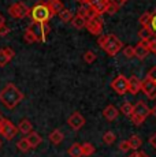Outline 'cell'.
<instances>
[{
	"label": "cell",
	"instance_id": "cell-11",
	"mask_svg": "<svg viewBox=\"0 0 156 157\" xmlns=\"http://www.w3.org/2000/svg\"><path fill=\"white\" fill-rule=\"evenodd\" d=\"M67 124L70 126L73 130L77 131V130L84 127V124H85V117H84L82 113H80V112H73L70 116H68Z\"/></svg>",
	"mask_w": 156,
	"mask_h": 157
},
{
	"label": "cell",
	"instance_id": "cell-14",
	"mask_svg": "<svg viewBox=\"0 0 156 157\" xmlns=\"http://www.w3.org/2000/svg\"><path fill=\"white\" fill-rule=\"evenodd\" d=\"M140 90H141V79H138L136 75H131L130 78H127V92L134 96Z\"/></svg>",
	"mask_w": 156,
	"mask_h": 157
},
{
	"label": "cell",
	"instance_id": "cell-6",
	"mask_svg": "<svg viewBox=\"0 0 156 157\" xmlns=\"http://www.w3.org/2000/svg\"><path fill=\"white\" fill-rule=\"evenodd\" d=\"M28 29L32 30V33L37 37L38 41H44V38L47 37V34L51 32V26H49V23L48 22H44V23L33 22Z\"/></svg>",
	"mask_w": 156,
	"mask_h": 157
},
{
	"label": "cell",
	"instance_id": "cell-45",
	"mask_svg": "<svg viewBox=\"0 0 156 157\" xmlns=\"http://www.w3.org/2000/svg\"><path fill=\"white\" fill-rule=\"evenodd\" d=\"M2 145H3V144H2V140H0V147H2Z\"/></svg>",
	"mask_w": 156,
	"mask_h": 157
},
{
	"label": "cell",
	"instance_id": "cell-10",
	"mask_svg": "<svg viewBox=\"0 0 156 157\" xmlns=\"http://www.w3.org/2000/svg\"><path fill=\"white\" fill-rule=\"evenodd\" d=\"M141 90L148 97V100H155L156 98V83L152 82V81L146 79V78L144 81H141Z\"/></svg>",
	"mask_w": 156,
	"mask_h": 157
},
{
	"label": "cell",
	"instance_id": "cell-23",
	"mask_svg": "<svg viewBox=\"0 0 156 157\" xmlns=\"http://www.w3.org/2000/svg\"><path fill=\"white\" fill-rule=\"evenodd\" d=\"M63 138H64V135H63V132L60 131V130H58V128L53 130V131L49 134V141L53 145H59L63 141Z\"/></svg>",
	"mask_w": 156,
	"mask_h": 157
},
{
	"label": "cell",
	"instance_id": "cell-3",
	"mask_svg": "<svg viewBox=\"0 0 156 157\" xmlns=\"http://www.w3.org/2000/svg\"><path fill=\"white\" fill-rule=\"evenodd\" d=\"M149 115H151V109L148 108V105L144 101H137V104L133 105V112H131L130 117L134 124L140 126Z\"/></svg>",
	"mask_w": 156,
	"mask_h": 157
},
{
	"label": "cell",
	"instance_id": "cell-18",
	"mask_svg": "<svg viewBox=\"0 0 156 157\" xmlns=\"http://www.w3.org/2000/svg\"><path fill=\"white\" fill-rule=\"evenodd\" d=\"M149 53V49L146 45H144L142 43H138L134 47V56H137L138 59H145Z\"/></svg>",
	"mask_w": 156,
	"mask_h": 157
},
{
	"label": "cell",
	"instance_id": "cell-33",
	"mask_svg": "<svg viewBox=\"0 0 156 157\" xmlns=\"http://www.w3.org/2000/svg\"><path fill=\"white\" fill-rule=\"evenodd\" d=\"M96 53L93 52V51H86L85 53H84V60H85L88 64H92V63L96 60Z\"/></svg>",
	"mask_w": 156,
	"mask_h": 157
},
{
	"label": "cell",
	"instance_id": "cell-8",
	"mask_svg": "<svg viewBox=\"0 0 156 157\" xmlns=\"http://www.w3.org/2000/svg\"><path fill=\"white\" fill-rule=\"evenodd\" d=\"M111 87L115 90L116 94H119V96L126 94V93H127V78L122 74L118 75V77L111 82Z\"/></svg>",
	"mask_w": 156,
	"mask_h": 157
},
{
	"label": "cell",
	"instance_id": "cell-12",
	"mask_svg": "<svg viewBox=\"0 0 156 157\" xmlns=\"http://www.w3.org/2000/svg\"><path fill=\"white\" fill-rule=\"evenodd\" d=\"M14 56H15V52L13 48H2L0 49V67H4L6 64H8Z\"/></svg>",
	"mask_w": 156,
	"mask_h": 157
},
{
	"label": "cell",
	"instance_id": "cell-36",
	"mask_svg": "<svg viewBox=\"0 0 156 157\" xmlns=\"http://www.w3.org/2000/svg\"><path fill=\"white\" fill-rule=\"evenodd\" d=\"M149 29L152 30V33H154V36H156V10H155V13H152L151 23H149Z\"/></svg>",
	"mask_w": 156,
	"mask_h": 157
},
{
	"label": "cell",
	"instance_id": "cell-37",
	"mask_svg": "<svg viewBox=\"0 0 156 157\" xmlns=\"http://www.w3.org/2000/svg\"><path fill=\"white\" fill-rule=\"evenodd\" d=\"M146 79H149V81H152V82L156 83V66L152 67L151 70L148 71V74H146Z\"/></svg>",
	"mask_w": 156,
	"mask_h": 157
},
{
	"label": "cell",
	"instance_id": "cell-35",
	"mask_svg": "<svg viewBox=\"0 0 156 157\" xmlns=\"http://www.w3.org/2000/svg\"><path fill=\"white\" fill-rule=\"evenodd\" d=\"M123 55H125V57H134V47H131V45H127V47H125L123 48Z\"/></svg>",
	"mask_w": 156,
	"mask_h": 157
},
{
	"label": "cell",
	"instance_id": "cell-17",
	"mask_svg": "<svg viewBox=\"0 0 156 157\" xmlns=\"http://www.w3.org/2000/svg\"><path fill=\"white\" fill-rule=\"evenodd\" d=\"M26 141L29 142V145H30V147H37L38 145L41 144L43 138H41V135L38 134V132L32 131V132H29V134H28V137H26Z\"/></svg>",
	"mask_w": 156,
	"mask_h": 157
},
{
	"label": "cell",
	"instance_id": "cell-34",
	"mask_svg": "<svg viewBox=\"0 0 156 157\" xmlns=\"http://www.w3.org/2000/svg\"><path fill=\"white\" fill-rule=\"evenodd\" d=\"M141 43L148 47L149 52H154L156 55V38H155V40H151V41H141Z\"/></svg>",
	"mask_w": 156,
	"mask_h": 157
},
{
	"label": "cell",
	"instance_id": "cell-26",
	"mask_svg": "<svg viewBox=\"0 0 156 157\" xmlns=\"http://www.w3.org/2000/svg\"><path fill=\"white\" fill-rule=\"evenodd\" d=\"M81 150H82V156L89 157L95 153V146L89 142H85V144L81 145Z\"/></svg>",
	"mask_w": 156,
	"mask_h": 157
},
{
	"label": "cell",
	"instance_id": "cell-41",
	"mask_svg": "<svg viewBox=\"0 0 156 157\" xmlns=\"http://www.w3.org/2000/svg\"><path fill=\"white\" fill-rule=\"evenodd\" d=\"M118 10H119V8L114 7L112 4H110V3H108V7H107L106 13H107V14H111V15H112V14H115V13H116V11H118Z\"/></svg>",
	"mask_w": 156,
	"mask_h": 157
},
{
	"label": "cell",
	"instance_id": "cell-9",
	"mask_svg": "<svg viewBox=\"0 0 156 157\" xmlns=\"http://www.w3.org/2000/svg\"><path fill=\"white\" fill-rule=\"evenodd\" d=\"M85 28L88 29V32L91 33V34L99 36V34H101V32H103V22H101V19L99 17H96L93 19L86 21Z\"/></svg>",
	"mask_w": 156,
	"mask_h": 157
},
{
	"label": "cell",
	"instance_id": "cell-2",
	"mask_svg": "<svg viewBox=\"0 0 156 157\" xmlns=\"http://www.w3.org/2000/svg\"><path fill=\"white\" fill-rule=\"evenodd\" d=\"M30 18L33 19V22H37V23H44V22H48L51 18L53 17L52 11L49 10V7L47 6V3L41 2V3H37L36 6H33L30 8Z\"/></svg>",
	"mask_w": 156,
	"mask_h": 157
},
{
	"label": "cell",
	"instance_id": "cell-43",
	"mask_svg": "<svg viewBox=\"0 0 156 157\" xmlns=\"http://www.w3.org/2000/svg\"><path fill=\"white\" fill-rule=\"evenodd\" d=\"M151 115H152V116H155V119H156V105L151 109Z\"/></svg>",
	"mask_w": 156,
	"mask_h": 157
},
{
	"label": "cell",
	"instance_id": "cell-29",
	"mask_svg": "<svg viewBox=\"0 0 156 157\" xmlns=\"http://www.w3.org/2000/svg\"><path fill=\"white\" fill-rule=\"evenodd\" d=\"M115 140H116V135L112 131H106L103 134V142L106 145H112L115 142Z\"/></svg>",
	"mask_w": 156,
	"mask_h": 157
},
{
	"label": "cell",
	"instance_id": "cell-25",
	"mask_svg": "<svg viewBox=\"0 0 156 157\" xmlns=\"http://www.w3.org/2000/svg\"><path fill=\"white\" fill-rule=\"evenodd\" d=\"M67 153L70 157H82V150H81L80 144H73L67 149Z\"/></svg>",
	"mask_w": 156,
	"mask_h": 157
},
{
	"label": "cell",
	"instance_id": "cell-30",
	"mask_svg": "<svg viewBox=\"0 0 156 157\" xmlns=\"http://www.w3.org/2000/svg\"><path fill=\"white\" fill-rule=\"evenodd\" d=\"M151 18H152V13H144L140 17V23H141V26L142 28H146V26H149V23H151Z\"/></svg>",
	"mask_w": 156,
	"mask_h": 157
},
{
	"label": "cell",
	"instance_id": "cell-22",
	"mask_svg": "<svg viewBox=\"0 0 156 157\" xmlns=\"http://www.w3.org/2000/svg\"><path fill=\"white\" fill-rule=\"evenodd\" d=\"M138 37H140L141 41H151L152 38H154V33H152V30L149 29V26H146V28L140 29Z\"/></svg>",
	"mask_w": 156,
	"mask_h": 157
},
{
	"label": "cell",
	"instance_id": "cell-42",
	"mask_svg": "<svg viewBox=\"0 0 156 157\" xmlns=\"http://www.w3.org/2000/svg\"><path fill=\"white\" fill-rule=\"evenodd\" d=\"M149 144H151L152 147H154V149L156 150V132H155L154 135H152L151 138H149Z\"/></svg>",
	"mask_w": 156,
	"mask_h": 157
},
{
	"label": "cell",
	"instance_id": "cell-19",
	"mask_svg": "<svg viewBox=\"0 0 156 157\" xmlns=\"http://www.w3.org/2000/svg\"><path fill=\"white\" fill-rule=\"evenodd\" d=\"M45 3H47L48 7H49V10L52 11L53 15L59 14L63 8H64V6H63V3L60 2V0H48V2H45Z\"/></svg>",
	"mask_w": 156,
	"mask_h": 157
},
{
	"label": "cell",
	"instance_id": "cell-15",
	"mask_svg": "<svg viewBox=\"0 0 156 157\" xmlns=\"http://www.w3.org/2000/svg\"><path fill=\"white\" fill-rule=\"evenodd\" d=\"M77 15H80V17L85 18L86 21L93 19V18L99 17V15L93 11V8H92L89 4H81V7L78 8V14H77Z\"/></svg>",
	"mask_w": 156,
	"mask_h": 157
},
{
	"label": "cell",
	"instance_id": "cell-5",
	"mask_svg": "<svg viewBox=\"0 0 156 157\" xmlns=\"http://www.w3.org/2000/svg\"><path fill=\"white\" fill-rule=\"evenodd\" d=\"M29 13H30V8L22 2H17L8 7V14L15 19H23L28 17Z\"/></svg>",
	"mask_w": 156,
	"mask_h": 157
},
{
	"label": "cell",
	"instance_id": "cell-40",
	"mask_svg": "<svg viewBox=\"0 0 156 157\" xmlns=\"http://www.w3.org/2000/svg\"><path fill=\"white\" fill-rule=\"evenodd\" d=\"M129 157H148V156H146V153L142 152V150H134Z\"/></svg>",
	"mask_w": 156,
	"mask_h": 157
},
{
	"label": "cell",
	"instance_id": "cell-7",
	"mask_svg": "<svg viewBox=\"0 0 156 157\" xmlns=\"http://www.w3.org/2000/svg\"><path fill=\"white\" fill-rule=\"evenodd\" d=\"M18 134V128L17 126L14 124L13 122H10L8 119H3L2 123V131H0V135L4 137L7 141H11L13 138H15Z\"/></svg>",
	"mask_w": 156,
	"mask_h": 157
},
{
	"label": "cell",
	"instance_id": "cell-16",
	"mask_svg": "<svg viewBox=\"0 0 156 157\" xmlns=\"http://www.w3.org/2000/svg\"><path fill=\"white\" fill-rule=\"evenodd\" d=\"M118 115H119V111L116 109L114 105H107V107L104 108V111H103V116L106 117L108 122L115 120L116 117H118Z\"/></svg>",
	"mask_w": 156,
	"mask_h": 157
},
{
	"label": "cell",
	"instance_id": "cell-32",
	"mask_svg": "<svg viewBox=\"0 0 156 157\" xmlns=\"http://www.w3.org/2000/svg\"><path fill=\"white\" fill-rule=\"evenodd\" d=\"M121 112L123 115H126V116H130L131 112H133V104L129 101L123 102V104L121 105Z\"/></svg>",
	"mask_w": 156,
	"mask_h": 157
},
{
	"label": "cell",
	"instance_id": "cell-31",
	"mask_svg": "<svg viewBox=\"0 0 156 157\" xmlns=\"http://www.w3.org/2000/svg\"><path fill=\"white\" fill-rule=\"evenodd\" d=\"M23 40H25L28 44H33V43H37L38 41L37 37H36V36L32 33V30H29V29H26L25 33H23Z\"/></svg>",
	"mask_w": 156,
	"mask_h": 157
},
{
	"label": "cell",
	"instance_id": "cell-24",
	"mask_svg": "<svg viewBox=\"0 0 156 157\" xmlns=\"http://www.w3.org/2000/svg\"><path fill=\"white\" fill-rule=\"evenodd\" d=\"M71 25H73L77 30H81V29L85 28L86 19L82 17H80V15H76V17H73V19H71Z\"/></svg>",
	"mask_w": 156,
	"mask_h": 157
},
{
	"label": "cell",
	"instance_id": "cell-38",
	"mask_svg": "<svg viewBox=\"0 0 156 157\" xmlns=\"http://www.w3.org/2000/svg\"><path fill=\"white\" fill-rule=\"evenodd\" d=\"M119 150H121V152H123V153H126V152H129V150H130V146H129L127 141H122V142L119 144Z\"/></svg>",
	"mask_w": 156,
	"mask_h": 157
},
{
	"label": "cell",
	"instance_id": "cell-21",
	"mask_svg": "<svg viewBox=\"0 0 156 157\" xmlns=\"http://www.w3.org/2000/svg\"><path fill=\"white\" fill-rule=\"evenodd\" d=\"M129 146H130V150H138L142 145V140H141L140 135H131L127 140Z\"/></svg>",
	"mask_w": 156,
	"mask_h": 157
},
{
	"label": "cell",
	"instance_id": "cell-39",
	"mask_svg": "<svg viewBox=\"0 0 156 157\" xmlns=\"http://www.w3.org/2000/svg\"><path fill=\"white\" fill-rule=\"evenodd\" d=\"M125 2L126 0H108L110 4H112L114 7H116V8H121L122 6L125 4Z\"/></svg>",
	"mask_w": 156,
	"mask_h": 157
},
{
	"label": "cell",
	"instance_id": "cell-4",
	"mask_svg": "<svg viewBox=\"0 0 156 157\" xmlns=\"http://www.w3.org/2000/svg\"><path fill=\"white\" fill-rule=\"evenodd\" d=\"M122 48H123L122 41L119 40L115 34H108V36H106V40H104V44H103V47H101V49L106 51L110 56H115Z\"/></svg>",
	"mask_w": 156,
	"mask_h": 157
},
{
	"label": "cell",
	"instance_id": "cell-46",
	"mask_svg": "<svg viewBox=\"0 0 156 157\" xmlns=\"http://www.w3.org/2000/svg\"><path fill=\"white\" fill-rule=\"evenodd\" d=\"M0 18H3V17H2V14H0ZM0 26H2V25H0Z\"/></svg>",
	"mask_w": 156,
	"mask_h": 157
},
{
	"label": "cell",
	"instance_id": "cell-1",
	"mask_svg": "<svg viewBox=\"0 0 156 157\" xmlns=\"http://www.w3.org/2000/svg\"><path fill=\"white\" fill-rule=\"evenodd\" d=\"M23 100V93L14 83H7L0 90V102L7 109H14Z\"/></svg>",
	"mask_w": 156,
	"mask_h": 157
},
{
	"label": "cell",
	"instance_id": "cell-13",
	"mask_svg": "<svg viewBox=\"0 0 156 157\" xmlns=\"http://www.w3.org/2000/svg\"><path fill=\"white\" fill-rule=\"evenodd\" d=\"M88 4L93 8V11L97 15H101L106 13L107 7H108V0H91Z\"/></svg>",
	"mask_w": 156,
	"mask_h": 157
},
{
	"label": "cell",
	"instance_id": "cell-27",
	"mask_svg": "<svg viewBox=\"0 0 156 157\" xmlns=\"http://www.w3.org/2000/svg\"><path fill=\"white\" fill-rule=\"evenodd\" d=\"M59 18H60L62 22H71V19H73V13H71L70 10H67V8H63L60 13L58 14Z\"/></svg>",
	"mask_w": 156,
	"mask_h": 157
},
{
	"label": "cell",
	"instance_id": "cell-44",
	"mask_svg": "<svg viewBox=\"0 0 156 157\" xmlns=\"http://www.w3.org/2000/svg\"><path fill=\"white\" fill-rule=\"evenodd\" d=\"M77 2H80L81 4H88V3L91 2V0H77Z\"/></svg>",
	"mask_w": 156,
	"mask_h": 157
},
{
	"label": "cell",
	"instance_id": "cell-20",
	"mask_svg": "<svg viewBox=\"0 0 156 157\" xmlns=\"http://www.w3.org/2000/svg\"><path fill=\"white\" fill-rule=\"evenodd\" d=\"M17 128H18V131H21L22 134H26V135H28L29 132L33 131V124L30 123V120L22 119V120L19 122V124L17 126Z\"/></svg>",
	"mask_w": 156,
	"mask_h": 157
},
{
	"label": "cell",
	"instance_id": "cell-28",
	"mask_svg": "<svg viewBox=\"0 0 156 157\" xmlns=\"http://www.w3.org/2000/svg\"><path fill=\"white\" fill-rule=\"evenodd\" d=\"M17 147H18V149H19L22 153H28L29 150L32 149L30 145H29V142L26 141V138H22V140L18 141V142H17Z\"/></svg>",
	"mask_w": 156,
	"mask_h": 157
}]
</instances>
